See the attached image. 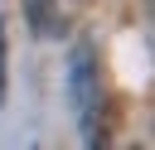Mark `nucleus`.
Masks as SVG:
<instances>
[{"label":"nucleus","mask_w":155,"mask_h":150,"mask_svg":"<svg viewBox=\"0 0 155 150\" xmlns=\"http://www.w3.org/2000/svg\"><path fill=\"white\" fill-rule=\"evenodd\" d=\"M24 19H29L34 39H53L58 34V0H24Z\"/></svg>","instance_id":"2"},{"label":"nucleus","mask_w":155,"mask_h":150,"mask_svg":"<svg viewBox=\"0 0 155 150\" xmlns=\"http://www.w3.org/2000/svg\"><path fill=\"white\" fill-rule=\"evenodd\" d=\"M145 15H150V39H155V0H145Z\"/></svg>","instance_id":"3"},{"label":"nucleus","mask_w":155,"mask_h":150,"mask_svg":"<svg viewBox=\"0 0 155 150\" xmlns=\"http://www.w3.org/2000/svg\"><path fill=\"white\" fill-rule=\"evenodd\" d=\"M68 102H73V116L82 126V140L102 145V63H97L92 44H73V58H68Z\"/></svg>","instance_id":"1"}]
</instances>
